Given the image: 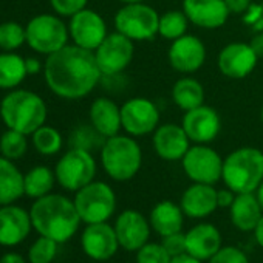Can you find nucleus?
Listing matches in <instances>:
<instances>
[{
	"label": "nucleus",
	"mask_w": 263,
	"mask_h": 263,
	"mask_svg": "<svg viewBox=\"0 0 263 263\" xmlns=\"http://www.w3.org/2000/svg\"><path fill=\"white\" fill-rule=\"evenodd\" d=\"M88 0H50V5L58 16L71 17L81 10L87 8Z\"/></svg>",
	"instance_id": "38"
},
{
	"label": "nucleus",
	"mask_w": 263,
	"mask_h": 263,
	"mask_svg": "<svg viewBox=\"0 0 263 263\" xmlns=\"http://www.w3.org/2000/svg\"><path fill=\"white\" fill-rule=\"evenodd\" d=\"M224 4L228 7L229 14H241L249 8L251 0H224Z\"/></svg>",
	"instance_id": "41"
},
{
	"label": "nucleus",
	"mask_w": 263,
	"mask_h": 263,
	"mask_svg": "<svg viewBox=\"0 0 263 263\" xmlns=\"http://www.w3.org/2000/svg\"><path fill=\"white\" fill-rule=\"evenodd\" d=\"M68 33L74 45L95 51L107 37L105 21L93 10L84 8L70 17Z\"/></svg>",
	"instance_id": "14"
},
{
	"label": "nucleus",
	"mask_w": 263,
	"mask_h": 263,
	"mask_svg": "<svg viewBox=\"0 0 263 263\" xmlns=\"http://www.w3.org/2000/svg\"><path fill=\"white\" fill-rule=\"evenodd\" d=\"M172 101L183 111L204 104V88L195 78H180L172 87Z\"/></svg>",
	"instance_id": "28"
},
{
	"label": "nucleus",
	"mask_w": 263,
	"mask_h": 263,
	"mask_svg": "<svg viewBox=\"0 0 263 263\" xmlns=\"http://www.w3.org/2000/svg\"><path fill=\"white\" fill-rule=\"evenodd\" d=\"M257 61L258 56L249 44L232 42L220 50L217 65L223 76L229 79H245L254 71Z\"/></svg>",
	"instance_id": "18"
},
{
	"label": "nucleus",
	"mask_w": 263,
	"mask_h": 263,
	"mask_svg": "<svg viewBox=\"0 0 263 263\" xmlns=\"http://www.w3.org/2000/svg\"><path fill=\"white\" fill-rule=\"evenodd\" d=\"M221 180L235 194L255 192L263 181V152L257 147H240L223 160Z\"/></svg>",
	"instance_id": "5"
},
{
	"label": "nucleus",
	"mask_w": 263,
	"mask_h": 263,
	"mask_svg": "<svg viewBox=\"0 0 263 263\" xmlns=\"http://www.w3.org/2000/svg\"><path fill=\"white\" fill-rule=\"evenodd\" d=\"M171 263H203V260H198V258L189 255L187 252H184V254H181V255L172 257Z\"/></svg>",
	"instance_id": "46"
},
{
	"label": "nucleus",
	"mask_w": 263,
	"mask_h": 263,
	"mask_svg": "<svg viewBox=\"0 0 263 263\" xmlns=\"http://www.w3.org/2000/svg\"><path fill=\"white\" fill-rule=\"evenodd\" d=\"M167 59L175 71L191 74L203 67L206 61V47L197 36L184 34L172 41Z\"/></svg>",
	"instance_id": "17"
},
{
	"label": "nucleus",
	"mask_w": 263,
	"mask_h": 263,
	"mask_svg": "<svg viewBox=\"0 0 263 263\" xmlns=\"http://www.w3.org/2000/svg\"><path fill=\"white\" fill-rule=\"evenodd\" d=\"M0 263H28V258H25L19 252H7L0 257Z\"/></svg>",
	"instance_id": "42"
},
{
	"label": "nucleus",
	"mask_w": 263,
	"mask_h": 263,
	"mask_svg": "<svg viewBox=\"0 0 263 263\" xmlns=\"http://www.w3.org/2000/svg\"><path fill=\"white\" fill-rule=\"evenodd\" d=\"M54 184L56 174L47 166H36L24 175V192L33 200L51 194Z\"/></svg>",
	"instance_id": "30"
},
{
	"label": "nucleus",
	"mask_w": 263,
	"mask_h": 263,
	"mask_svg": "<svg viewBox=\"0 0 263 263\" xmlns=\"http://www.w3.org/2000/svg\"><path fill=\"white\" fill-rule=\"evenodd\" d=\"M48 108L45 101L34 91L14 88L0 102V118L7 128L24 135H33L47 121Z\"/></svg>",
	"instance_id": "3"
},
{
	"label": "nucleus",
	"mask_w": 263,
	"mask_h": 263,
	"mask_svg": "<svg viewBox=\"0 0 263 263\" xmlns=\"http://www.w3.org/2000/svg\"><path fill=\"white\" fill-rule=\"evenodd\" d=\"M101 164L104 172L115 181L135 178L143 166V151L138 141L130 135H115L105 138L101 147Z\"/></svg>",
	"instance_id": "4"
},
{
	"label": "nucleus",
	"mask_w": 263,
	"mask_h": 263,
	"mask_svg": "<svg viewBox=\"0 0 263 263\" xmlns=\"http://www.w3.org/2000/svg\"><path fill=\"white\" fill-rule=\"evenodd\" d=\"M59 251V243L45 235H39L28 248V263H53Z\"/></svg>",
	"instance_id": "35"
},
{
	"label": "nucleus",
	"mask_w": 263,
	"mask_h": 263,
	"mask_svg": "<svg viewBox=\"0 0 263 263\" xmlns=\"http://www.w3.org/2000/svg\"><path fill=\"white\" fill-rule=\"evenodd\" d=\"M208 263H251L246 252L237 246H221Z\"/></svg>",
	"instance_id": "37"
},
{
	"label": "nucleus",
	"mask_w": 263,
	"mask_h": 263,
	"mask_svg": "<svg viewBox=\"0 0 263 263\" xmlns=\"http://www.w3.org/2000/svg\"><path fill=\"white\" fill-rule=\"evenodd\" d=\"M183 11L191 24L204 30L223 27L231 16L224 0H183Z\"/></svg>",
	"instance_id": "21"
},
{
	"label": "nucleus",
	"mask_w": 263,
	"mask_h": 263,
	"mask_svg": "<svg viewBox=\"0 0 263 263\" xmlns=\"http://www.w3.org/2000/svg\"><path fill=\"white\" fill-rule=\"evenodd\" d=\"M255 197H257V200H258V204L261 206V211H263V181L260 183V186L255 189Z\"/></svg>",
	"instance_id": "47"
},
{
	"label": "nucleus",
	"mask_w": 263,
	"mask_h": 263,
	"mask_svg": "<svg viewBox=\"0 0 263 263\" xmlns=\"http://www.w3.org/2000/svg\"><path fill=\"white\" fill-rule=\"evenodd\" d=\"M181 166L192 183L215 184L221 180L223 158L208 144L191 146L181 160Z\"/></svg>",
	"instance_id": "10"
},
{
	"label": "nucleus",
	"mask_w": 263,
	"mask_h": 263,
	"mask_svg": "<svg viewBox=\"0 0 263 263\" xmlns=\"http://www.w3.org/2000/svg\"><path fill=\"white\" fill-rule=\"evenodd\" d=\"M161 245L166 248V251L169 252L171 257L181 255L186 252V235H184V232L166 235V237H163Z\"/></svg>",
	"instance_id": "39"
},
{
	"label": "nucleus",
	"mask_w": 263,
	"mask_h": 263,
	"mask_svg": "<svg viewBox=\"0 0 263 263\" xmlns=\"http://www.w3.org/2000/svg\"><path fill=\"white\" fill-rule=\"evenodd\" d=\"M122 4H138V2H144V0H119Z\"/></svg>",
	"instance_id": "48"
},
{
	"label": "nucleus",
	"mask_w": 263,
	"mask_h": 263,
	"mask_svg": "<svg viewBox=\"0 0 263 263\" xmlns=\"http://www.w3.org/2000/svg\"><path fill=\"white\" fill-rule=\"evenodd\" d=\"M180 206L186 217L201 220L212 215L217 209V189L214 184L192 183L181 195Z\"/></svg>",
	"instance_id": "22"
},
{
	"label": "nucleus",
	"mask_w": 263,
	"mask_h": 263,
	"mask_svg": "<svg viewBox=\"0 0 263 263\" xmlns=\"http://www.w3.org/2000/svg\"><path fill=\"white\" fill-rule=\"evenodd\" d=\"M160 14L144 2L124 4L115 14L116 31L134 42L152 41L158 34Z\"/></svg>",
	"instance_id": "7"
},
{
	"label": "nucleus",
	"mask_w": 263,
	"mask_h": 263,
	"mask_svg": "<svg viewBox=\"0 0 263 263\" xmlns=\"http://www.w3.org/2000/svg\"><path fill=\"white\" fill-rule=\"evenodd\" d=\"M90 125L104 138H110L119 134L122 128L121 107L110 98H96L90 105Z\"/></svg>",
	"instance_id": "24"
},
{
	"label": "nucleus",
	"mask_w": 263,
	"mask_h": 263,
	"mask_svg": "<svg viewBox=\"0 0 263 263\" xmlns=\"http://www.w3.org/2000/svg\"><path fill=\"white\" fill-rule=\"evenodd\" d=\"M27 44L28 47L39 53L50 56L61 48H64L70 39L68 25L54 14H39L34 16L27 25Z\"/></svg>",
	"instance_id": "8"
},
{
	"label": "nucleus",
	"mask_w": 263,
	"mask_h": 263,
	"mask_svg": "<svg viewBox=\"0 0 263 263\" xmlns=\"http://www.w3.org/2000/svg\"><path fill=\"white\" fill-rule=\"evenodd\" d=\"M24 195V174L11 160L0 155V206L13 204Z\"/></svg>",
	"instance_id": "27"
},
{
	"label": "nucleus",
	"mask_w": 263,
	"mask_h": 263,
	"mask_svg": "<svg viewBox=\"0 0 263 263\" xmlns=\"http://www.w3.org/2000/svg\"><path fill=\"white\" fill-rule=\"evenodd\" d=\"M261 215L263 211L254 192L237 194L232 206L229 208L231 223L241 232H252Z\"/></svg>",
	"instance_id": "26"
},
{
	"label": "nucleus",
	"mask_w": 263,
	"mask_h": 263,
	"mask_svg": "<svg viewBox=\"0 0 263 263\" xmlns=\"http://www.w3.org/2000/svg\"><path fill=\"white\" fill-rule=\"evenodd\" d=\"M93 53L102 76H116L122 73L134 59L135 42L115 31L107 34Z\"/></svg>",
	"instance_id": "11"
},
{
	"label": "nucleus",
	"mask_w": 263,
	"mask_h": 263,
	"mask_svg": "<svg viewBox=\"0 0 263 263\" xmlns=\"http://www.w3.org/2000/svg\"><path fill=\"white\" fill-rule=\"evenodd\" d=\"M81 248L84 254L95 261H107L118 252L119 241L115 228L108 223L87 224L81 234Z\"/></svg>",
	"instance_id": "15"
},
{
	"label": "nucleus",
	"mask_w": 263,
	"mask_h": 263,
	"mask_svg": "<svg viewBox=\"0 0 263 263\" xmlns=\"http://www.w3.org/2000/svg\"><path fill=\"white\" fill-rule=\"evenodd\" d=\"M115 232L119 246L128 252H137L147 241H151L152 226L147 217L135 209L122 211L115 220Z\"/></svg>",
	"instance_id": "13"
},
{
	"label": "nucleus",
	"mask_w": 263,
	"mask_h": 263,
	"mask_svg": "<svg viewBox=\"0 0 263 263\" xmlns=\"http://www.w3.org/2000/svg\"><path fill=\"white\" fill-rule=\"evenodd\" d=\"M25 65H27V73L28 74H37L42 70V64L36 58H27L25 59Z\"/></svg>",
	"instance_id": "44"
},
{
	"label": "nucleus",
	"mask_w": 263,
	"mask_h": 263,
	"mask_svg": "<svg viewBox=\"0 0 263 263\" xmlns=\"http://www.w3.org/2000/svg\"><path fill=\"white\" fill-rule=\"evenodd\" d=\"M154 149L155 154L164 161H181L191 147V140L181 125L167 122L158 125L154 132Z\"/></svg>",
	"instance_id": "20"
},
{
	"label": "nucleus",
	"mask_w": 263,
	"mask_h": 263,
	"mask_svg": "<svg viewBox=\"0 0 263 263\" xmlns=\"http://www.w3.org/2000/svg\"><path fill=\"white\" fill-rule=\"evenodd\" d=\"M189 24L191 22L186 17L183 10L181 11H178V10L166 11L163 16H160L158 34L172 42V41L187 34V25Z\"/></svg>",
	"instance_id": "32"
},
{
	"label": "nucleus",
	"mask_w": 263,
	"mask_h": 263,
	"mask_svg": "<svg viewBox=\"0 0 263 263\" xmlns=\"http://www.w3.org/2000/svg\"><path fill=\"white\" fill-rule=\"evenodd\" d=\"M33 231L30 211L21 206H0V246L14 248L25 241Z\"/></svg>",
	"instance_id": "19"
},
{
	"label": "nucleus",
	"mask_w": 263,
	"mask_h": 263,
	"mask_svg": "<svg viewBox=\"0 0 263 263\" xmlns=\"http://www.w3.org/2000/svg\"><path fill=\"white\" fill-rule=\"evenodd\" d=\"M172 257L161 243L147 241L143 248L137 251V263H171Z\"/></svg>",
	"instance_id": "36"
},
{
	"label": "nucleus",
	"mask_w": 263,
	"mask_h": 263,
	"mask_svg": "<svg viewBox=\"0 0 263 263\" xmlns=\"http://www.w3.org/2000/svg\"><path fill=\"white\" fill-rule=\"evenodd\" d=\"M24 44H27V31L24 25L14 21L0 24V50L14 51Z\"/></svg>",
	"instance_id": "34"
},
{
	"label": "nucleus",
	"mask_w": 263,
	"mask_h": 263,
	"mask_svg": "<svg viewBox=\"0 0 263 263\" xmlns=\"http://www.w3.org/2000/svg\"><path fill=\"white\" fill-rule=\"evenodd\" d=\"M27 76L25 58L13 51L0 53V90L17 88Z\"/></svg>",
	"instance_id": "29"
},
{
	"label": "nucleus",
	"mask_w": 263,
	"mask_h": 263,
	"mask_svg": "<svg viewBox=\"0 0 263 263\" xmlns=\"http://www.w3.org/2000/svg\"><path fill=\"white\" fill-rule=\"evenodd\" d=\"M184 235L186 252L203 261H208L223 246L221 232L212 223H198L184 232Z\"/></svg>",
	"instance_id": "23"
},
{
	"label": "nucleus",
	"mask_w": 263,
	"mask_h": 263,
	"mask_svg": "<svg viewBox=\"0 0 263 263\" xmlns=\"http://www.w3.org/2000/svg\"><path fill=\"white\" fill-rule=\"evenodd\" d=\"M74 206L85 224L108 221L116 211V194L104 181H91L74 192Z\"/></svg>",
	"instance_id": "6"
},
{
	"label": "nucleus",
	"mask_w": 263,
	"mask_h": 263,
	"mask_svg": "<svg viewBox=\"0 0 263 263\" xmlns=\"http://www.w3.org/2000/svg\"><path fill=\"white\" fill-rule=\"evenodd\" d=\"M184 217L186 215L180 204L171 200H163L152 208L149 221L152 231H155L163 238L166 235L181 232L184 226Z\"/></svg>",
	"instance_id": "25"
},
{
	"label": "nucleus",
	"mask_w": 263,
	"mask_h": 263,
	"mask_svg": "<svg viewBox=\"0 0 263 263\" xmlns=\"http://www.w3.org/2000/svg\"><path fill=\"white\" fill-rule=\"evenodd\" d=\"M54 174L56 181L62 189L78 192L95 180L96 161L90 151L71 147L56 163Z\"/></svg>",
	"instance_id": "9"
},
{
	"label": "nucleus",
	"mask_w": 263,
	"mask_h": 263,
	"mask_svg": "<svg viewBox=\"0 0 263 263\" xmlns=\"http://www.w3.org/2000/svg\"><path fill=\"white\" fill-rule=\"evenodd\" d=\"M260 116H261V122H263V105H261V113H260Z\"/></svg>",
	"instance_id": "49"
},
{
	"label": "nucleus",
	"mask_w": 263,
	"mask_h": 263,
	"mask_svg": "<svg viewBox=\"0 0 263 263\" xmlns=\"http://www.w3.org/2000/svg\"><path fill=\"white\" fill-rule=\"evenodd\" d=\"M44 74L48 88L64 99L85 98L102 78L95 53L74 44L47 56Z\"/></svg>",
	"instance_id": "1"
},
{
	"label": "nucleus",
	"mask_w": 263,
	"mask_h": 263,
	"mask_svg": "<svg viewBox=\"0 0 263 263\" xmlns=\"http://www.w3.org/2000/svg\"><path fill=\"white\" fill-rule=\"evenodd\" d=\"M181 127L187 134L189 140L195 144L212 143L221 130V118L215 108L209 105H200L184 111Z\"/></svg>",
	"instance_id": "16"
},
{
	"label": "nucleus",
	"mask_w": 263,
	"mask_h": 263,
	"mask_svg": "<svg viewBox=\"0 0 263 263\" xmlns=\"http://www.w3.org/2000/svg\"><path fill=\"white\" fill-rule=\"evenodd\" d=\"M121 121L127 135L134 138L146 137L160 125V110L147 98H130L121 105Z\"/></svg>",
	"instance_id": "12"
},
{
	"label": "nucleus",
	"mask_w": 263,
	"mask_h": 263,
	"mask_svg": "<svg viewBox=\"0 0 263 263\" xmlns=\"http://www.w3.org/2000/svg\"><path fill=\"white\" fill-rule=\"evenodd\" d=\"M254 240H255V243L260 246V248H263V215H261V218L258 220V223H257V226L254 228Z\"/></svg>",
	"instance_id": "45"
},
{
	"label": "nucleus",
	"mask_w": 263,
	"mask_h": 263,
	"mask_svg": "<svg viewBox=\"0 0 263 263\" xmlns=\"http://www.w3.org/2000/svg\"><path fill=\"white\" fill-rule=\"evenodd\" d=\"M64 144L61 132L51 125H42L33 134V146L37 154L44 157H53L61 152Z\"/></svg>",
	"instance_id": "31"
},
{
	"label": "nucleus",
	"mask_w": 263,
	"mask_h": 263,
	"mask_svg": "<svg viewBox=\"0 0 263 263\" xmlns=\"http://www.w3.org/2000/svg\"><path fill=\"white\" fill-rule=\"evenodd\" d=\"M249 45L252 47V50L255 51V54L258 56V59H261V58H263V33L255 34V36L251 39Z\"/></svg>",
	"instance_id": "43"
},
{
	"label": "nucleus",
	"mask_w": 263,
	"mask_h": 263,
	"mask_svg": "<svg viewBox=\"0 0 263 263\" xmlns=\"http://www.w3.org/2000/svg\"><path fill=\"white\" fill-rule=\"evenodd\" d=\"M30 215L33 229L59 245L73 238L82 223L74 201L61 194H48L34 200Z\"/></svg>",
	"instance_id": "2"
},
{
	"label": "nucleus",
	"mask_w": 263,
	"mask_h": 263,
	"mask_svg": "<svg viewBox=\"0 0 263 263\" xmlns=\"http://www.w3.org/2000/svg\"><path fill=\"white\" fill-rule=\"evenodd\" d=\"M27 149H28L27 135L21 134L17 130L7 128L5 134L0 137V154L11 161L21 160L27 154Z\"/></svg>",
	"instance_id": "33"
},
{
	"label": "nucleus",
	"mask_w": 263,
	"mask_h": 263,
	"mask_svg": "<svg viewBox=\"0 0 263 263\" xmlns=\"http://www.w3.org/2000/svg\"><path fill=\"white\" fill-rule=\"evenodd\" d=\"M235 192L231 191L229 187H224V189H220L217 191V204L220 209H229L235 200Z\"/></svg>",
	"instance_id": "40"
}]
</instances>
